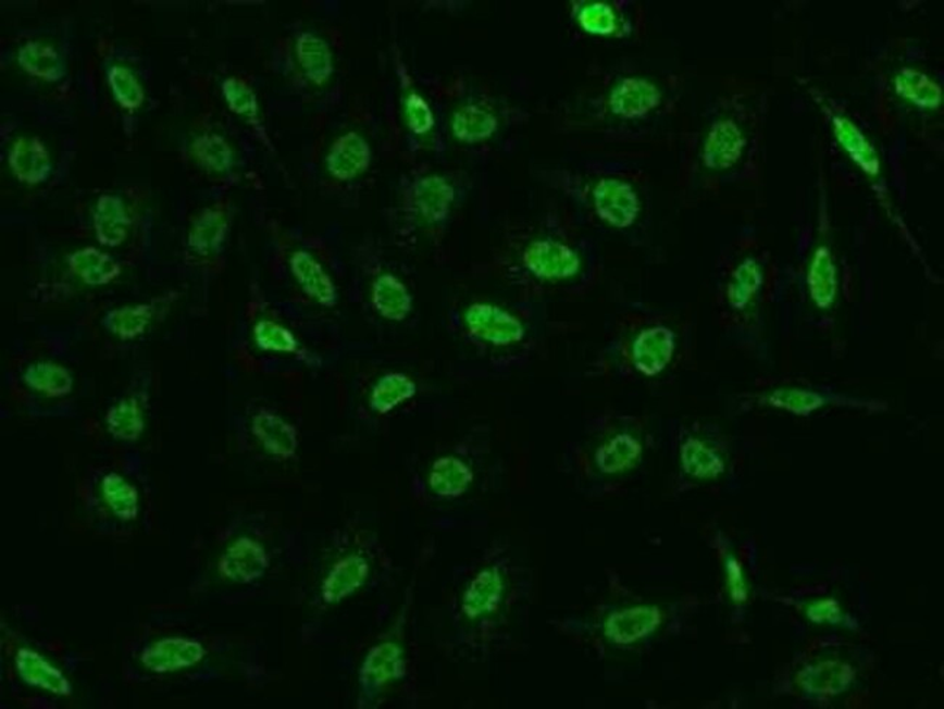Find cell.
Masks as SVG:
<instances>
[{
  "mask_svg": "<svg viewBox=\"0 0 944 709\" xmlns=\"http://www.w3.org/2000/svg\"><path fill=\"white\" fill-rule=\"evenodd\" d=\"M463 324L470 336L495 348H509L526 337L522 320L493 302H472L463 313Z\"/></svg>",
  "mask_w": 944,
  "mask_h": 709,
  "instance_id": "obj_1",
  "label": "cell"
},
{
  "mask_svg": "<svg viewBox=\"0 0 944 709\" xmlns=\"http://www.w3.org/2000/svg\"><path fill=\"white\" fill-rule=\"evenodd\" d=\"M522 263L534 278L545 283L569 281L582 271L577 250L557 239H536L523 250Z\"/></svg>",
  "mask_w": 944,
  "mask_h": 709,
  "instance_id": "obj_2",
  "label": "cell"
},
{
  "mask_svg": "<svg viewBox=\"0 0 944 709\" xmlns=\"http://www.w3.org/2000/svg\"><path fill=\"white\" fill-rule=\"evenodd\" d=\"M592 204L597 219L623 231L634 226L641 214L638 192L619 177H601L592 188Z\"/></svg>",
  "mask_w": 944,
  "mask_h": 709,
  "instance_id": "obj_3",
  "label": "cell"
},
{
  "mask_svg": "<svg viewBox=\"0 0 944 709\" xmlns=\"http://www.w3.org/2000/svg\"><path fill=\"white\" fill-rule=\"evenodd\" d=\"M457 191L439 173L418 177L409 189V206L415 217L427 226H439L452 213Z\"/></svg>",
  "mask_w": 944,
  "mask_h": 709,
  "instance_id": "obj_4",
  "label": "cell"
},
{
  "mask_svg": "<svg viewBox=\"0 0 944 709\" xmlns=\"http://www.w3.org/2000/svg\"><path fill=\"white\" fill-rule=\"evenodd\" d=\"M662 101L661 90L647 77H623L610 89L608 108L622 120H638L657 110Z\"/></svg>",
  "mask_w": 944,
  "mask_h": 709,
  "instance_id": "obj_5",
  "label": "cell"
},
{
  "mask_svg": "<svg viewBox=\"0 0 944 709\" xmlns=\"http://www.w3.org/2000/svg\"><path fill=\"white\" fill-rule=\"evenodd\" d=\"M371 163L370 142L358 132H348L337 137L324 160L328 175L340 183H349L362 176L368 172Z\"/></svg>",
  "mask_w": 944,
  "mask_h": 709,
  "instance_id": "obj_6",
  "label": "cell"
},
{
  "mask_svg": "<svg viewBox=\"0 0 944 709\" xmlns=\"http://www.w3.org/2000/svg\"><path fill=\"white\" fill-rule=\"evenodd\" d=\"M675 335L666 326L644 328L631 346L632 365L641 374L654 377L666 370L673 360Z\"/></svg>",
  "mask_w": 944,
  "mask_h": 709,
  "instance_id": "obj_7",
  "label": "cell"
},
{
  "mask_svg": "<svg viewBox=\"0 0 944 709\" xmlns=\"http://www.w3.org/2000/svg\"><path fill=\"white\" fill-rule=\"evenodd\" d=\"M746 137L733 120H720L712 124L701 147V163L709 171H726L742 159Z\"/></svg>",
  "mask_w": 944,
  "mask_h": 709,
  "instance_id": "obj_8",
  "label": "cell"
},
{
  "mask_svg": "<svg viewBox=\"0 0 944 709\" xmlns=\"http://www.w3.org/2000/svg\"><path fill=\"white\" fill-rule=\"evenodd\" d=\"M206 656L202 644L190 638L167 637L147 647L141 663L150 672L173 673L192 668Z\"/></svg>",
  "mask_w": 944,
  "mask_h": 709,
  "instance_id": "obj_9",
  "label": "cell"
},
{
  "mask_svg": "<svg viewBox=\"0 0 944 709\" xmlns=\"http://www.w3.org/2000/svg\"><path fill=\"white\" fill-rule=\"evenodd\" d=\"M8 164L16 179L25 185L46 183L53 172L49 149L38 137L16 138L8 153Z\"/></svg>",
  "mask_w": 944,
  "mask_h": 709,
  "instance_id": "obj_10",
  "label": "cell"
},
{
  "mask_svg": "<svg viewBox=\"0 0 944 709\" xmlns=\"http://www.w3.org/2000/svg\"><path fill=\"white\" fill-rule=\"evenodd\" d=\"M289 270L302 293L318 304L332 309L339 302L335 281L307 250H296L289 258Z\"/></svg>",
  "mask_w": 944,
  "mask_h": 709,
  "instance_id": "obj_11",
  "label": "cell"
},
{
  "mask_svg": "<svg viewBox=\"0 0 944 709\" xmlns=\"http://www.w3.org/2000/svg\"><path fill=\"white\" fill-rule=\"evenodd\" d=\"M219 569L228 581L250 583L265 574L268 556L261 544L250 538H239L225 550Z\"/></svg>",
  "mask_w": 944,
  "mask_h": 709,
  "instance_id": "obj_12",
  "label": "cell"
},
{
  "mask_svg": "<svg viewBox=\"0 0 944 709\" xmlns=\"http://www.w3.org/2000/svg\"><path fill=\"white\" fill-rule=\"evenodd\" d=\"M450 134L462 145H482L495 137L499 119L490 108L470 102L457 108L450 116Z\"/></svg>",
  "mask_w": 944,
  "mask_h": 709,
  "instance_id": "obj_13",
  "label": "cell"
},
{
  "mask_svg": "<svg viewBox=\"0 0 944 709\" xmlns=\"http://www.w3.org/2000/svg\"><path fill=\"white\" fill-rule=\"evenodd\" d=\"M371 304L380 318L401 323L413 313L414 297L398 276L385 272L371 285Z\"/></svg>",
  "mask_w": 944,
  "mask_h": 709,
  "instance_id": "obj_14",
  "label": "cell"
},
{
  "mask_svg": "<svg viewBox=\"0 0 944 709\" xmlns=\"http://www.w3.org/2000/svg\"><path fill=\"white\" fill-rule=\"evenodd\" d=\"M132 217L123 198L103 194L94 210V228L97 240L107 248H119L127 240Z\"/></svg>",
  "mask_w": 944,
  "mask_h": 709,
  "instance_id": "obj_15",
  "label": "cell"
},
{
  "mask_svg": "<svg viewBox=\"0 0 944 709\" xmlns=\"http://www.w3.org/2000/svg\"><path fill=\"white\" fill-rule=\"evenodd\" d=\"M252 432L270 456L288 460L296 456L298 434L296 427L280 414L262 410L252 419Z\"/></svg>",
  "mask_w": 944,
  "mask_h": 709,
  "instance_id": "obj_16",
  "label": "cell"
},
{
  "mask_svg": "<svg viewBox=\"0 0 944 709\" xmlns=\"http://www.w3.org/2000/svg\"><path fill=\"white\" fill-rule=\"evenodd\" d=\"M16 672L29 686L40 687L50 694L69 696L72 694L71 682L62 670L47 661L40 652L32 648H21L15 659Z\"/></svg>",
  "mask_w": 944,
  "mask_h": 709,
  "instance_id": "obj_17",
  "label": "cell"
},
{
  "mask_svg": "<svg viewBox=\"0 0 944 709\" xmlns=\"http://www.w3.org/2000/svg\"><path fill=\"white\" fill-rule=\"evenodd\" d=\"M229 231L228 215L224 210L211 207L195 217L189 228L188 245L199 257L219 253Z\"/></svg>",
  "mask_w": 944,
  "mask_h": 709,
  "instance_id": "obj_18",
  "label": "cell"
},
{
  "mask_svg": "<svg viewBox=\"0 0 944 709\" xmlns=\"http://www.w3.org/2000/svg\"><path fill=\"white\" fill-rule=\"evenodd\" d=\"M296 55L302 73L315 86L326 85L335 73V59L331 46L313 33L297 38Z\"/></svg>",
  "mask_w": 944,
  "mask_h": 709,
  "instance_id": "obj_19",
  "label": "cell"
},
{
  "mask_svg": "<svg viewBox=\"0 0 944 709\" xmlns=\"http://www.w3.org/2000/svg\"><path fill=\"white\" fill-rule=\"evenodd\" d=\"M69 270L89 287H103L121 275V265L110 253L97 248H84L67 259Z\"/></svg>",
  "mask_w": 944,
  "mask_h": 709,
  "instance_id": "obj_20",
  "label": "cell"
},
{
  "mask_svg": "<svg viewBox=\"0 0 944 709\" xmlns=\"http://www.w3.org/2000/svg\"><path fill=\"white\" fill-rule=\"evenodd\" d=\"M23 382L29 390L49 399H62L71 395L75 387V377L71 370L53 361H37L29 364L24 371Z\"/></svg>",
  "mask_w": 944,
  "mask_h": 709,
  "instance_id": "obj_21",
  "label": "cell"
},
{
  "mask_svg": "<svg viewBox=\"0 0 944 709\" xmlns=\"http://www.w3.org/2000/svg\"><path fill=\"white\" fill-rule=\"evenodd\" d=\"M834 136L837 138L840 146L853 160L869 176H877L881 172V160L874 147L870 145L868 137L860 132L859 127L847 116L835 115L833 119Z\"/></svg>",
  "mask_w": 944,
  "mask_h": 709,
  "instance_id": "obj_22",
  "label": "cell"
},
{
  "mask_svg": "<svg viewBox=\"0 0 944 709\" xmlns=\"http://www.w3.org/2000/svg\"><path fill=\"white\" fill-rule=\"evenodd\" d=\"M474 473L470 465L457 457H442L433 462L428 473V487L436 496L445 499L462 496L471 486Z\"/></svg>",
  "mask_w": 944,
  "mask_h": 709,
  "instance_id": "obj_23",
  "label": "cell"
},
{
  "mask_svg": "<svg viewBox=\"0 0 944 709\" xmlns=\"http://www.w3.org/2000/svg\"><path fill=\"white\" fill-rule=\"evenodd\" d=\"M18 63L28 75L46 82H59L66 75L62 55L45 41L25 42L20 49Z\"/></svg>",
  "mask_w": 944,
  "mask_h": 709,
  "instance_id": "obj_24",
  "label": "cell"
},
{
  "mask_svg": "<svg viewBox=\"0 0 944 709\" xmlns=\"http://www.w3.org/2000/svg\"><path fill=\"white\" fill-rule=\"evenodd\" d=\"M660 624L656 608H634L613 613L606 624V635L618 644H630L645 637Z\"/></svg>",
  "mask_w": 944,
  "mask_h": 709,
  "instance_id": "obj_25",
  "label": "cell"
},
{
  "mask_svg": "<svg viewBox=\"0 0 944 709\" xmlns=\"http://www.w3.org/2000/svg\"><path fill=\"white\" fill-rule=\"evenodd\" d=\"M895 90L905 101L924 110H935L943 102L937 82L916 69L905 67L895 76Z\"/></svg>",
  "mask_w": 944,
  "mask_h": 709,
  "instance_id": "obj_26",
  "label": "cell"
},
{
  "mask_svg": "<svg viewBox=\"0 0 944 709\" xmlns=\"http://www.w3.org/2000/svg\"><path fill=\"white\" fill-rule=\"evenodd\" d=\"M107 427L112 438L134 443L146 430L145 409L136 397L116 401L107 413Z\"/></svg>",
  "mask_w": 944,
  "mask_h": 709,
  "instance_id": "obj_27",
  "label": "cell"
},
{
  "mask_svg": "<svg viewBox=\"0 0 944 709\" xmlns=\"http://www.w3.org/2000/svg\"><path fill=\"white\" fill-rule=\"evenodd\" d=\"M418 384L405 373H387L372 387L370 406L375 413L387 414L413 399Z\"/></svg>",
  "mask_w": 944,
  "mask_h": 709,
  "instance_id": "obj_28",
  "label": "cell"
},
{
  "mask_svg": "<svg viewBox=\"0 0 944 709\" xmlns=\"http://www.w3.org/2000/svg\"><path fill=\"white\" fill-rule=\"evenodd\" d=\"M808 288L812 301L820 309H829L833 304L837 294V271H835L833 254L825 246H821L813 253L808 271Z\"/></svg>",
  "mask_w": 944,
  "mask_h": 709,
  "instance_id": "obj_29",
  "label": "cell"
},
{
  "mask_svg": "<svg viewBox=\"0 0 944 709\" xmlns=\"http://www.w3.org/2000/svg\"><path fill=\"white\" fill-rule=\"evenodd\" d=\"M853 670L839 661H822L799 674L800 685L809 694L837 695L850 685Z\"/></svg>",
  "mask_w": 944,
  "mask_h": 709,
  "instance_id": "obj_30",
  "label": "cell"
},
{
  "mask_svg": "<svg viewBox=\"0 0 944 709\" xmlns=\"http://www.w3.org/2000/svg\"><path fill=\"white\" fill-rule=\"evenodd\" d=\"M151 304H133L108 311L102 326L121 340H134L145 335L153 320Z\"/></svg>",
  "mask_w": 944,
  "mask_h": 709,
  "instance_id": "obj_31",
  "label": "cell"
},
{
  "mask_svg": "<svg viewBox=\"0 0 944 709\" xmlns=\"http://www.w3.org/2000/svg\"><path fill=\"white\" fill-rule=\"evenodd\" d=\"M763 285V271L756 259H744L737 268H735L726 287V300L731 309L735 311H744L753 301L756 300Z\"/></svg>",
  "mask_w": 944,
  "mask_h": 709,
  "instance_id": "obj_32",
  "label": "cell"
},
{
  "mask_svg": "<svg viewBox=\"0 0 944 709\" xmlns=\"http://www.w3.org/2000/svg\"><path fill=\"white\" fill-rule=\"evenodd\" d=\"M368 563L362 557L350 556L335 565L323 585V598L328 604L337 602L362 585L368 574Z\"/></svg>",
  "mask_w": 944,
  "mask_h": 709,
  "instance_id": "obj_33",
  "label": "cell"
},
{
  "mask_svg": "<svg viewBox=\"0 0 944 709\" xmlns=\"http://www.w3.org/2000/svg\"><path fill=\"white\" fill-rule=\"evenodd\" d=\"M101 490L103 501L120 521L129 522L137 519L140 512V495L127 478L119 473H108L102 478Z\"/></svg>",
  "mask_w": 944,
  "mask_h": 709,
  "instance_id": "obj_34",
  "label": "cell"
},
{
  "mask_svg": "<svg viewBox=\"0 0 944 709\" xmlns=\"http://www.w3.org/2000/svg\"><path fill=\"white\" fill-rule=\"evenodd\" d=\"M573 18L588 36L612 37L619 32V16L608 2H574Z\"/></svg>",
  "mask_w": 944,
  "mask_h": 709,
  "instance_id": "obj_35",
  "label": "cell"
},
{
  "mask_svg": "<svg viewBox=\"0 0 944 709\" xmlns=\"http://www.w3.org/2000/svg\"><path fill=\"white\" fill-rule=\"evenodd\" d=\"M190 153L199 166L211 173H225L233 167L232 145L220 134H201L190 145Z\"/></svg>",
  "mask_w": 944,
  "mask_h": 709,
  "instance_id": "obj_36",
  "label": "cell"
},
{
  "mask_svg": "<svg viewBox=\"0 0 944 709\" xmlns=\"http://www.w3.org/2000/svg\"><path fill=\"white\" fill-rule=\"evenodd\" d=\"M401 664V650L396 644H383L372 650L363 664L361 681L367 691H375L396 677Z\"/></svg>",
  "mask_w": 944,
  "mask_h": 709,
  "instance_id": "obj_37",
  "label": "cell"
},
{
  "mask_svg": "<svg viewBox=\"0 0 944 709\" xmlns=\"http://www.w3.org/2000/svg\"><path fill=\"white\" fill-rule=\"evenodd\" d=\"M501 579L496 570H484L467 590L463 598V611L470 618H477L492 612L500 602Z\"/></svg>",
  "mask_w": 944,
  "mask_h": 709,
  "instance_id": "obj_38",
  "label": "cell"
},
{
  "mask_svg": "<svg viewBox=\"0 0 944 709\" xmlns=\"http://www.w3.org/2000/svg\"><path fill=\"white\" fill-rule=\"evenodd\" d=\"M641 451V444L631 435L614 436L597 451V467L606 474L622 473L638 461Z\"/></svg>",
  "mask_w": 944,
  "mask_h": 709,
  "instance_id": "obj_39",
  "label": "cell"
},
{
  "mask_svg": "<svg viewBox=\"0 0 944 709\" xmlns=\"http://www.w3.org/2000/svg\"><path fill=\"white\" fill-rule=\"evenodd\" d=\"M682 467L688 475L696 478H717L724 473V461L712 448L699 439H688L683 444Z\"/></svg>",
  "mask_w": 944,
  "mask_h": 709,
  "instance_id": "obj_40",
  "label": "cell"
},
{
  "mask_svg": "<svg viewBox=\"0 0 944 709\" xmlns=\"http://www.w3.org/2000/svg\"><path fill=\"white\" fill-rule=\"evenodd\" d=\"M254 345L263 352L298 354L301 352L300 341L287 326L271 319H262L254 323L252 331Z\"/></svg>",
  "mask_w": 944,
  "mask_h": 709,
  "instance_id": "obj_41",
  "label": "cell"
},
{
  "mask_svg": "<svg viewBox=\"0 0 944 709\" xmlns=\"http://www.w3.org/2000/svg\"><path fill=\"white\" fill-rule=\"evenodd\" d=\"M108 84L115 101L124 110L136 111L145 102V88L132 69L115 64L108 71Z\"/></svg>",
  "mask_w": 944,
  "mask_h": 709,
  "instance_id": "obj_42",
  "label": "cell"
},
{
  "mask_svg": "<svg viewBox=\"0 0 944 709\" xmlns=\"http://www.w3.org/2000/svg\"><path fill=\"white\" fill-rule=\"evenodd\" d=\"M221 92H223L224 101L233 114L244 116L250 123H257L259 120L257 94L245 80L234 76L227 77L221 84Z\"/></svg>",
  "mask_w": 944,
  "mask_h": 709,
  "instance_id": "obj_43",
  "label": "cell"
},
{
  "mask_svg": "<svg viewBox=\"0 0 944 709\" xmlns=\"http://www.w3.org/2000/svg\"><path fill=\"white\" fill-rule=\"evenodd\" d=\"M402 115L409 132L415 137H424L435 128V114L423 95L413 88L402 97Z\"/></svg>",
  "mask_w": 944,
  "mask_h": 709,
  "instance_id": "obj_44",
  "label": "cell"
},
{
  "mask_svg": "<svg viewBox=\"0 0 944 709\" xmlns=\"http://www.w3.org/2000/svg\"><path fill=\"white\" fill-rule=\"evenodd\" d=\"M768 403L796 414H808L827 403L820 393L803 388H778L768 396Z\"/></svg>",
  "mask_w": 944,
  "mask_h": 709,
  "instance_id": "obj_45",
  "label": "cell"
},
{
  "mask_svg": "<svg viewBox=\"0 0 944 709\" xmlns=\"http://www.w3.org/2000/svg\"><path fill=\"white\" fill-rule=\"evenodd\" d=\"M808 617L816 622H834L840 618V609L834 600H822V602L812 604L808 608Z\"/></svg>",
  "mask_w": 944,
  "mask_h": 709,
  "instance_id": "obj_46",
  "label": "cell"
},
{
  "mask_svg": "<svg viewBox=\"0 0 944 709\" xmlns=\"http://www.w3.org/2000/svg\"><path fill=\"white\" fill-rule=\"evenodd\" d=\"M729 573L731 590H733L734 598H742L743 600L744 596H746V589H744V583L742 574H740V568L737 563H734V561L733 564H730Z\"/></svg>",
  "mask_w": 944,
  "mask_h": 709,
  "instance_id": "obj_47",
  "label": "cell"
}]
</instances>
